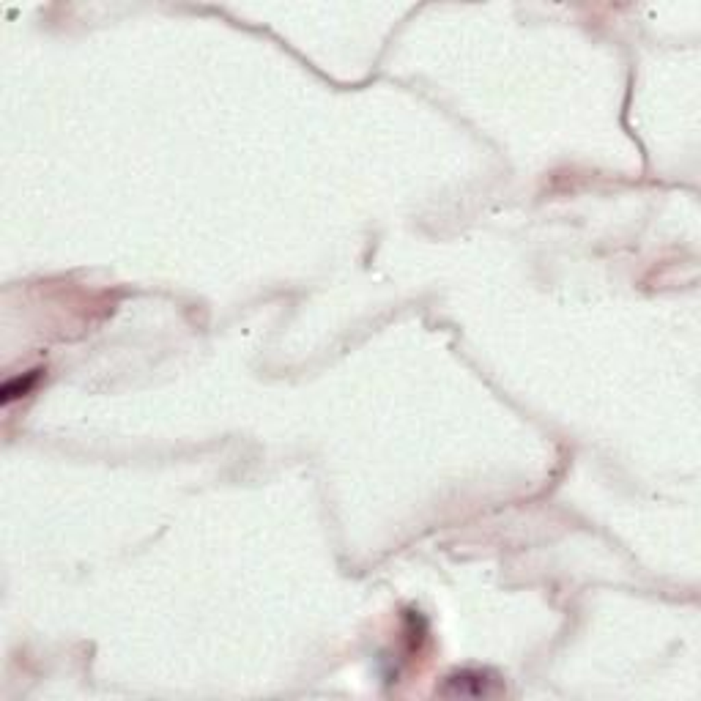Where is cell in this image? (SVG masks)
<instances>
[{
  "label": "cell",
  "instance_id": "1",
  "mask_svg": "<svg viewBox=\"0 0 701 701\" xmlns=\"http://www.w3.org/2000/svg\"><path fill=\"white\" fill-rule=\"evenodd\" d=\"M36 378H39V373H28L25 378H14V381H8L6 387H3V403H11L14 397H22V394H28L30 387L36 384Z\"/></svg>",
  "mask_w": 701,
  "mask_h": 701
}]
</instances>
